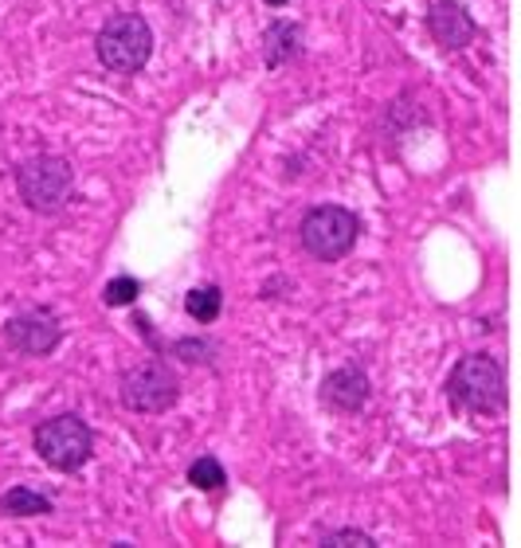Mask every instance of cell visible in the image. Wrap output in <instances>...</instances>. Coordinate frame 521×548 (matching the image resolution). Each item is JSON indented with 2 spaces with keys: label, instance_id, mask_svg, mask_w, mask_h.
Wrapping results in <instances>:
<instances>
[{
  "label": "cell",
  "instance_id": "1",
  "mask_svg": "<svg viewBox=\"0 0 521 548\" xmlns=\"http://www.w3.org/2000/svg\"><path fill=\"white\" fill-rule=\"evenodd\" d=\"M451 403L467 411H498L506 403V373L502 364L487 353H470L455 364L451 373Z\"/></svg>",
  "mask_w": 521,
  "mask_h": 548
},
{
  "label": "cell",
  "instance_id": "2",
  "mask_svg": "<svg viewBox=\"0 0 521 548\" xmlns=\"http://www.w3.org/2000/svg\"><path fill=\"white\" fill-rule=\"evenodd\" d=\"M94 47H99V59L102 67L110 71H122V75H129V71H141L149 63L153 55V32L149 24L134 16V12H122V16L106 20L99 40H94Z\"/></svg>",
  "mask_w": 521,
  "mask_h": 548
},
{
  "label": "cell",
  "instance_id": "3",
  "mask_svg": "<svg viewBox=\"0 0 521 548\" xmlns=\"http://www.w3.org/2000/svg\"><path fill=\"white\" fill-rule=\"evenodd\" d=\"M90 427L79 420V415H52V420H43L35 427V450H40V458L47 467L55 470H79L82 462L90 458Z\"/></svg>",
  "mask_w": 521,
  "mask_h": 548
},
{
  "label": "cell",
  "instance_id": "4",
  "mask_svg": "<svg viewBox=\"0 0 521 548\" xmlns=\"http://www.w3.org/2000/svg\"><path fill=\"white\" fill-rule=\"evenodd\" d=\"M357 231H361V223H357V216H353L349 208L322 204V208H314L310 216L302 220V247L314 259H322V263H334V259L353 251Z\"/></svg>",
  "mask_w": 521,
  "mask_h": 548
},
{
  "label": "cell",
  "instance_id": "5",
  "mask_svg": "<svg viewBox=\"0 0 521 548\" xmlns=\"http://www.w3.org/2000/svg\"><path fill=\"white\" fill-rule=\"evenodd\" d=\"M71 165L63 157H32L16 169L20 200L32 212H59L71 196Z\"/></svg>",
  "mask_w": 521,
  "mask_h": 548
},
{
  "label": "cell",
  "instance_id": "6",
  "mask_svg": "<svg viewBox=\"0 0 521 548\" xmlns=\"http://www.w3.org/2000/svg\"><path fill=\"white\" fill-rule=\"evenodd\" d=\"M181 388H176V376L161 364H137L122 376V400L126 408H134L141 415H157V411H169Z\"/></svg>",
  "mask_w": 521,
  "mask_h": 548
},
{
  "label": "cell",
  "instance_id": "7",
  "mask_svg": "<svg viewBox=\"0 0 521 548\" xmlns=\"http://www.w3.org/2000/svg\"><path fill=\"white\" fill-rule=\"evenodd\" d=\"M59 337H63V329H59L55 314H47V309H28V314H20L16 321H8V341L28 356L52 353L59 345Z\"/></svg>",
  "mask_w": 521,
  "mask_h": 548
},
{
  "label": "cell",
  "instance_id": "8",
  "mask_svg": "<svg viewBox=\"0 0 521 548\" xmlns=\"http://www.w3.org/2000/svg\"><path fill=\"white\" fill-rule=\"evenodd\" d=\"M428 32L435 35V43H440V47L459 52V47H467L470 35H475V20L467 16L463 5H455V0H440V5L428 12Z\"/></svg>",
  "mask_w": 521,
  "mask_h": 548
},
{
  "label": "cell",
  "instance_id": "9",
  "mask_svg": "<svg viewBox=\"0 0 521 548\" xmlns=\"http://www.w3.org/2000/svg\"><path fill=\"white\" fill-rule=\"evenodd\" d=\"M373 388H369V376L357 373V368H337L334 376H326V388H322V400L337 411H361L369 403Z\"/></svg>",
  "mask_w": 521,
  "mask_h": 548
},
{
  "label": "cell",
  "instance_id": "10",
  "mask_svg": "<svg viewBox=\"0 0 521 548\" xmlns=\"http://www.w3.org/2000/svg\"><path fill=\"white\" fill-rule=\"evenodd\" d=\"M298 47H302L298 24H287V20L270 24V32H267V67H282L287 59L298 55Z\"/></svg>",
  "mask_w": 521,
  "mask_h": 548
},
{
  "label": "cell",
  "instance_id": "11",
  "mask_svg": "<svg viewBox=\"0 0 521 548\" xmlns=\"http://www.w3.org/2000/svg\"><path fill=\"white\" fill-rule=\"evenodd\" d=\"M0 514H12V517H43L52 514V502H47L43 494L28 490V486H16V490H8L0 497Z\"/></svg>",
  "mask_w": 521,
  "mask_h": 548
},
{
  "label": "cell",
  "instance_id": "12",
  "mask_svg": "<svg viewBox=\"0 0 521 548\" xmlns=\"http://www.w3.org/2000/svg\"><path fill=\"white\" fill-rule=\"evenodd\" d=\"M220 306H223V298H220L216 286H200V290H193V294L185 298L188 317H193V321H204V326L220 317Z\"/></svg>",
  "mask_w": 521,
  "mask_h": 548
},
{
  "label": "cell",
  "instance_id": "13",
  "mask_svg": "<svg viewBox=\"0 0 521 548\" xmlns=\"http://www.w3.org/2000/svg\"><path fill=\"white\" fill-rule=\"evenodd\" d=\"M188 482L196 486V490H220L223 482H228V474H223V467L212 455L204 458H196L193 467H188Z\"/></svg>",
  "mask_w": 521,
  "mask_h": 548
},
{
  "label": "cell",
  "instance_id": "14",
  "mask_svg": "<svg viewBox=\"0 0 521 548\" xmlns=\"http://www.w3.org/2000/svg\"><path fill=\"white\" fill-rule=\"evenodd\" d=\"M141 294V282L122 274V279H114L106 286V306H134V298Z\"/></svg>",
  "mask_w": 521,
  "mask_h": 548
},
{
  "label": "cell",
  "instance_id": "15",
  "mask_svg": "<svg viewBox=\"0 0 521 548\" xmlns=\"http://www.w3.org/2000/svg\"><path fill=\"white\" fill-rule=\"evenodd\" d=\"M326 544H365L373 548V537L361 529H337V533H326Z\"/></svg>",
  "mask_w": 521,
  "mask_h": 548
},
{
  "label": "cell",
  "instance_id": "16",
  "mask_svg": "<svg viewBox=\"0 0 521 548\" xmlns=\"http://www.w3.org/2000/svg\"><path fill=\"white\" fill-rule=\"evenodd\" d=\"M176 353H181L188 364L208 361V345H204V341H176Z\"/></svg>",
  "mask_w": 521,
  "mask_h": 548
},
{
  "label": "cell",
  "instance_id": "17",
  "mask_svg": "<svg viewBox=\"0 0 521 548\" xmlns=\"http://www.w3.org/2000/svg\"><path fill=\"white\" fill-rule=\"evenodd\" d=\"M267 5H287V0H267Z\"/></svg>",
  "mask_w": 521,
  "mask_h": 548
}]
</instances>
